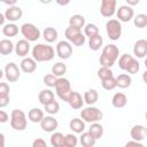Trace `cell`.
Segmentation results:
<instances>
[{"label":"cell","mask_w":147,"mask_h":147,"mask_svg":"<svg viewBox=\"0 0 147 147\" xmlns=\"http://www.w3.org/2000/svg\"><path fill=\"white\" fill-rule=\"evenodd\" d=\"M119 55V49L116 45L109 44L107 46L103 47L102 49V54L99 59V62L101 64V67H106V68H111L114 65V63L116 62V60L118 59Z\"/></svg>","instance_id":"obj_1"},{"label":"cell","mask_w":147,"mask_h":147,"mask_svg":"<svg viewBox=\"0 0 147 147\" xmlns=\"http://www.w3.org/2000/svg\"><path fill=\"white\" fill-rule=\"evenodd\" d=\"M55 56V51L52 46L46 44H38L32 48V57L36 62H47L53 60Z\"/></svg>","instance_id":"obj_2"},{"label":"cell","mask_w":147,"mask_h":147,"mask_svg":"<svg viewBox=\"0 0 147 147\" xmlns=\"http://www.w3.org/2000/svg\"><path fill=\"white\" fill-rule=\"evenodd\" d=\"M55 91H56V94L57 96L62 100V101H65L68 102L71 94H72V90H71V84L70 82L67 79V78H59L57 82H56V85H55Z\"/></svg>","instance_id":"obj_3"},{"label":"cell","mask_w":147,"mask_h":147,"mask_svg":"<svg viewBox=\"0 0 147 147\" xmlns=\"http://www.w3.org/2000/svg\"><path fill=\"white\" fill-rule=\"evenodd\" d=\"M26 125H28V121H26V116H25L24 111L21 109H14L10 115L11 129H14L16 131H23L26 129Z\"/></svg>","instance_id":"obj_4"},{"label":"cell","mask_w":147,"mask_h":147,"mask_svg":"<svg viewBox=\"0 0 147 147\" xmlns=\"http://www.w3.org/2000/svg\"><path fill=\"white\" fill-rule=\"evenodd\" d=\"M80 117L84 122H88V123H96L100 119H102L103 114L102 111L93 106H88L86 108H84L80 111Z\"/></svg>","instance_id":"obj_5"},{"label":"cell","mask_w":147,"mask_h":147,"mask_svg":"<svg viewBox=\"0 0 147 147\" xmlns=\"http://www.w3.org/2000/svg\"><path fill=\"white\" fill-rule=\"evenodd\" d=\"M21 33L28 41H37L40 37L39 29L32 23H24L21 26Z\"/></svg>","instance_id":"obj_6"},{"label":"cell","mask_w":147,"mask_h":147,"mask_svg":"<svg viewBox=\"0 0 147 147\" xmlns=\"http://www.w3.org/2000/svg\"><path fill=\"white\" fill-rule=\"evenodd\" d=\"M106 31L108 38L111 40H118L122 36V25L118 20H109L106 23Z\"/></svg>","instance_id":"obj_7"},{"label":"cell","mask_w":147,"mask_h":147,"mask_svg":"<svg viewBox=\"0 0 147 147\" xmlns=\"http://www.w3.org/2000/svg\"><path fill=\"white\" fill-rule=\"evenodd\" d=\"M56 54L60 59L67 60L72 55V46L67 40H61L56 45Z\"/></svg>","instance_id":"obj_8"},{"label":"cell","mask_w":147,"mask_h":147,"mask_svg":"<svg viewBox=\"0 0 147 147\" xmlns=\"http://www.w3.org/2000/svg\"><path fill=\"white\" fill-rule=\"evenodd\" d=\"M5 76H6L7 80L10 82V83L17 82L20 76H21V72H20V69H18L17 64L14 63V62L7 63L6 67H5Z\"/></svg>","instance_id":"obj_9"},{"label":"cell","mask_w":147,"mask_h":147,"mask_svg":"<svg viewBox=\"0 0 147 147\" xmlns=\"http://www.w3.org/2000/svg\"><path fill=\"white\" fill-rule=\"evenodd\" d=\"M116 15H117V18L119 22H129L131 21L132 18H134V11L133 9L127 6V5H123L121 6L117 11H116Z\"/></svg>","instance_id":"obj_10"},{"label":"cell","mask_w":147,"mask_h":147,"mask_svg":"<svg viewBox=\"0 0 147 147\" xmlns=\"http://www.w3.org/2000/svg\"><path fill=\"white\" fill-rule=\"evenodd\" d=\"M116 11V0H102L100 13L105 17H111Z\"/></svg>","instance_id":"obj_11"},{"label":"cell","mask_w":147,"mask_h":147,"mask_svg":"<svg viewBox=\"0 0 147 147\" xmlns=\"http://www.w3.org/2000/svg\"><path fill=\"white\" fill-rule=\"evenodd\" d=\"M3 14L6 16V20L14 23V22L21 20V17L23 15V11L18 6H13V7H8Z\"/></svg>","instance_id":"obj_12"},{"label":"cell","mask_w":147,"mask_h":147,"mask_svg":"<svg viewBox=\"0 0 147 147\" xmlns=\"http://www.w3.org/2000/svg\"><path fill=\"white\" fill-rule=\"evenodd\" d=\"M40 126L45 132H53L57 129L59 123L53 116H45L44 119L40 122Z\"/></svg>","instance_id":"obj_13"},{"label":"cell","mask_w":147,"mask_h":147,"mask_svg":"<svg viewBox=\"0 0 147 147\" xmlns=\"http://www.w3.org/2000/svg\"><path fill=\"white\" fill-rule=\"evenodd\" d=\"M146 134H147V129H146L144 125H140V124L132 126V129H131V131H130V136H131L132 140L139 141V142L145 139Z\"/></svg>","instance_id":"obj_14"},{"label":"cell","mask_w":147,"mask_h":147,"mask_svg":"<svg viewBox=\"0 0 147 147\" xmlns=\"http://www.w3.org/2000/svg\"><path fill=\"white\" fill-rule=\"evenodd\" d=\"M21 70L25 74H32L37 69V62L33 57H24L20 63Z\"/></svg>","instance_id":"obj_15"},{"label":"cell","mask_w":147,"mask_h":147,"mask_svg":"<svg viewBox=\"0 0 147 147\" xmlns=\"http://www.w3.org/2000/svg\"><path fill=\"white\" fill-rule=\"evenodd\" d=\"M133 54L139 59L145 57L147 55V40L146 39H139L136 41L133 46Z\"/></svg>","instance_id":"obj_16"},{"label":"cell","mask_w":147,"mask_h":147,"mask_svg":"<svg viewBox=\"0 0 147 147\" xmlns=\"http://www.w3.org/2000/svg\"><path fill=\"white\" fill-rule=\"evenodd\" d=\"M15 52L18 56L21 57H25L29 52H30V41L25 40V39H20L17 42H16V46H15Z\"/></svg>","instance_id":"obj_17"},{"label":"cell","mask_w":147,"mask_h":147,"mask_svg":"<svg viewBox=\"0 0 147 147\" xmlns=\"http://www.w3.org/2000/svg\"><path fill=\"white\" fill-rule=\"evenodd\" d=\"M84 102L85 101L83 100V96L78 92H75V91L72 92V94H71V96H70V99L68 101V103L70 105V107L72 109H80L83 107Z\"/></svg>","instance_id":"obj_18"},{"label":"cell","mask_w":147,"mask_h":147,"mask_svg":"<svg viewBox=\"0 0 147 147\" xmlns=\"http://www.w3.org/2000/svg\"><path fill=\"white\" fill-rule=\"evenodd\" d=\"M38 100H39V102H40L41 105L46 106V105H48V103L55 101V99H54V93H53L51 90H48V88H47V90H42V91H40V93H39V95H38Z\"/></svg>","instance_id":"obj_19"},{"label":"cell","mask_w":147,"mask_h":147,"mask_svg":"<svg viewBox=\"0 0 147 147\" xmlns=\"http://www.w3.org/2000/svg\"><path fill=\"white\" fill-rule=\"evenodd\" d=\"M126 103H127V98H126V95H125L124 93H122V92L116 93V94L113 96V99H111V105H113L115 108H123V107L126 106Z\"/></svg>","instance_id":"obj_20"},{"label":"cell","mask_w":147,"mask_h":147,"mask_svg":"<svg viewBox=\"0 0 147 147\" xmlns=\"http://www.w3.org/2000/svg\"><path fill=\"white\" fill-rule=\"evenodd\" d=\"M69 127L70 130H72L75 133H83L84 130H85V122L80 118H72L69 123Z\"/></svg>","instance_id":"obj_21"},{"label":"cell","mask_w":147,"mask_h":147,"mask_svg":"<svg viewBox=\"0 0 147 147\" xmlns=\"http://www.w3.org/2000/svg\"><path fill=\"white\" fill-rule=\"evenodd\" d=\"M28 117L32 123H40L44 119V111L39 108H32L28 113Z\"/></svg>","instance_id":"obj_22"},{"label":"cell","mask_w":147,"mask_h":147,"mask_svg":"<svg viewBox=\"0 0 147 147\" xmlns=\"http://www.w3.org/2000/svg\"><path fill=\"white\" fill-rule=\"evenodd\" d=\"M69 26H74V28H77V29H80V30H82V28H85V18H84V16L79 15V14L72 15L69 18Z\"/></svg>","instance_id":"obj_23"},{"label":"cell","mask_w":147,"mask_h":147,"mask_svg":"<svg viewBox=\"0 0 147 147\" xmlns=\"http://www.w3.org/2000/svg\"><path fill=\"white\" fill-rule=\"evenodd\" d=\"M88 133L94 138V139H99V138H101L102 137V134H103V126L100 124V123H92L91 124V126H90V129H88Z\"/></svg>","instance_id":"obj_24"},{"label":"cell","mask_w":147,"mask_h":147,"mask_svg":"<svg viewBox=\"0 0 147 147\" xmlns=\"http://www.w3.org/2000/svg\"><path fill=\"white\" fill-rule=\"evenodd\" d=\"M14 44L9 39H2L0 41V54L1 55H9L14 51Z\"/></svg>","instance_id":"obj_25"},{"label":"cell","mask_w":147,"mask_h":147,"mask_svg":"<svg viewBox=\"0 0 147 147\" xmlns=\"http://www.w3.org/2000/svg\"><path fill=\"white\" fill-rule=\"evenodd\" d=\"M79 141L83 147H94L96 139H94L88 132H83L79 137Z\"/></svg>","instance_id":"obj_26"},{"label":"cell","mask_w":147,"mask_h":147,"mask_svg":"<svg viewBox=\"0 0 147 147\" xmlns=\"http://www.w3.org/2000/svg\"><path fill=\"white\" fill-rule=\"evenodd\" d=\"M2 33L6 37H15L18 33V26L15 23H8L2 26Z\"/></svg>","instance_id":"obj_27"},{"label":"cell","mask_w":147,"mask_h":147,"mask_svg":"<svg viewBox=\"0 0 147 147\" xmlns=\"http://www.w3.org/2000/svg\"><path fill=\"white\" fill-rule=\"evenodd\" d=\"M42 37L47 42H54L57 39V31L52 26L45 28V30L42 31Z\"/></svg>","instance_id":"obj_28"},{"label":"cell","mask_w":147,"mask_h":147,"mask_svg":"<svg viewBox=\"0 0 147 147\" xmlns=\"http://www.w3.org/2000/svg\"><path fill=\"white\" fill-rule=\"evenodd\" d=\"M99 100V93L95 90H88L84 93V101L88 106H93Z\"/></svg>","instance_id":"obj_29"},{"label":"cell","mask_w":147,"mask_h":147,"mask_svg":"<svg viewBox=\"0 0 147 147\" xmlns=\"http://www.w3.org/2000/svg\"><path fill=\"white\" fill-rule=\"evenodd\" d=\"M65 141V136H63L61 132H54L51 136V144L53 147H62Z\"/></svg>","instance_id":"obj_30"},{"label":"cell","mask_w":147,"mask_h":147,"mask_svg":"<svg viewBox=\"0 0 147 147\" xmlns=\"http://www.w3.org/2000/svg\"><path fill=\"white\" fill-rule=\"evenodd\" d=\"M116 83H117V86L121 87V88H126L131 85L132 83V79L129 75L126 74H121L116 77Z\"/></svg>","instance_id":"obj_31"},{"label":"cell","mask_w":147,"mask_h":147,"mask_svg":"<svg viewBox=\"0 0 147 147\" xmlns=\"http://www.w3.org/2000/svg\"><path fill=\"white\" fill-rule=\"evenodd\" d=\"M102 42H103V39L100 34H96L92 38H90L88 40V47L92 49V51H99L102 46Z\"/></svg>","instance_id":"obj_32"},{"label":"cell","mask_w":147,"mask_h":147,"mask_svg":"<svg viewBox=\"0 0 147 147\" xmlns=\"http://www.w3.org/2000/svg\"><path fill=\"white\" fill-rule=\"evenodd\" d=\"M65 71H67V65L62 62H56L52 67V74L54 76H56L57 78H61L65 74Z\"/></svg>","instance_id":"obj_33"},{"label":"cell","mask_w":147,"mask_h":147,"mask_svg":"<svg viewBox=\"0 0 147 147\" xmlns=\"http://www.w3.org/2000/svg\"><path fill=\"white\" fill-rule=\"evenodd\" d=\"M133 59H134V57H133L132 55H130V54H126V53L123 54V55L119 57V60H118V67H119V69L126 71L129 64L131 63V61H132Z\"/></svg>","instance_id":"obj_34"},{"label":"cell","mask_w":147,"mask_h":147,"mask_svg":"<svg viewBox=\"0 0 147 147\" xmlns=\"http://www.w3.org/2000/svg\"><path fill=\"white\" fill-rule=\"evenodd\" d=\"M133 24L136 28L142 29L147 26V15L146 14H138L133 18Z\"/></svg>","instance_id":"obj_35"},{"label":"cell","mask_w":147,"mask_h":147,"mask_svg":"<svg viewBox=\"0 0 147 147\" xmlns=\"http://www.w3.org/2000/svg\"><path fill=\"white\" fill-rule=\"evenodd\" d=\"M84 34H85V37L92 38L94 36L99 34V28L95 24H93V23H88L84 28Z\"/></svg>","instance_id":"obj_36"},{"label":"cell","mask_w":147,"mask_h":147,"mask_svg":"<svg viewBox=\"0 0 147 147\" xmlns=\"http://www.w3.org/2000/svg\"><path fill=\"white\" fill-rule=\"evenodd\" d=\"M101 85L105 90L107 91H111L114 90L115 87H117V83H116V77H110L108 79H105V80H101Z\"/></svg>","instance_id":"obj_37"},{"label":"cell","mask_w":147,"mask_h":147,"mask_svg":"<svg viewBox=\"0 0 147 147\" xmlns=\"http://www.w3.org/2000/svg\"><path fill=\"white\" fill-rule=\"evenodd\" d=\"M98 77H99L101 80H105V79H108V78L114 77V76H113V71H111L110 68L101 67V68L98 70Z\"/></svg>","instance_id":"obj_38"},{"label":"cell","mask_w":147,"mask_h":147,"mask_svg":"<svg viewBox=\"0 0 147 147\" xmlns=\"http://www.w3.org/2000/svg\"><path fill=\"white\" fill-rule=\"evenodd\" d=\"M44 107H45L46 113L49 114V115H55L60 110V105H59L57 101H53V102H51V103H48V105H46Z\"/></svg>","instance_id":"obj_39"},{"label":"cell","mask_w":147,"mask_h":147,"mask_svg":"<svg viewBox=\"0 0 147 147\" xmlns=\"http://www.w3.org/2000/svg\"><path fill=\"white\" fill-rule=\"evenodd\" d=\"M80 32H82L80 29H77V28H74V26H68L64 31V34H65V38L68 39V41H70L75 36H77Z\"/></svg>","instance_id":"obj_40"},{"label":"cell","mask_w":147,"mask_h":147,"mask_svg":"<svg viewBox=\"0 0 147 147\" xmlns=\"http://www.w3.org/2000/svg\"><path fill=\"white\" fill-rule=\"evenodd\" d=\"M57 79H59V78H57L56 76H54L53 74H48V75H46V76L44 77V84H45L46 86H48V87H55Z\"/></svg>","instance_id":"obj_41"},{"label":"cell","mask_w":147,"mask_h":147,"mask_svg":"<svg viewBox=\"0 0 147 147\" xmlns=\"http://www.w3.org/2000/svg\"><path fill=\"white\" fill-rule=\"evenodd\" d=\"M85 40H86L85 34H84L83 32H80V33H78L77 36H75L69 42H70V44H74L75 46H83V45L85 44Z\"/></svg>","instance_id":"obj_42"},{"label":"cell","mask_w":147,"mask_h":147,"mask_svg":"<svg viewBox=\"0 0 147 147\" xmlns=\"http://www.w3.org/2000/svg\"><path fill=\"white\" fill-rule=\"evenodd\" d=\"M78 144V138L72 134V133H69L65 136V141H64V145L67 146H70V147H76Z\"/></svg>","instance_id":"obj_43"},{"label":"cell","mask_w":147,"mask_h":147,"mask_svg":"<svg viewBox=\"0 0 147 147\" xmlns=\"http://www.w3.org/2000/svg\"><path fill=\"white\" fill-rule=\"evenodd\" d=\"M139 69H140L139 62H138L136 59H133V60L131 61V63L129 64V67H127V69H126V72L133 75V74H137V72L139 71Z\"/></svg>","instance_id":"obj_44"},{"label":"cell","mask_w":147,"mask_h":147,"mask_svg":"<svg viewBox=\"0 0 147 147\" xmlns=\"http://www.w3.org/2000/svg\"><path fill=\"white\" fill-rule=\"evenodd\" d=\"M0 95H9V85L7 83H0Z\"/></svg>","instance_id":"obj_45"},{"label":"cell","mask_w":147,"mask_h":147,"mask_svg":"<svg viewBox=\"0 0 147 147\" xmlns=\"http://www.w3.org/2000/svg\"><path fill=\"white\" fill-rule=\"evenodd\" d=\"M32 147H47V144L42 138H37L33 140Z\"/></svg>","instance_id":"obj_46"},{"label":"cell","mask_w":147,"mask_h":147,"mask_svg":"<svg viewBox=\"0 0 147 147\" xmlns=\"http://www.w3.org/2000/svg\"><path fill=\"white\" fill-rule=\"evenodd\" d=\"M9 103V95H0V108L6 107Z\"/></svg>","instance_id":"obj_47"},{"label":"cell","mask_w":147,"mask_h":147,"mask_svg":"<svg viewBox=\"0 0 147 147\" xmlns=\"http://www.w3.org/2000/svg\"><path fill=\"white\" fill-rule=\"evenodd\" d=\"M125 147H145L141 142L139 141H134V140H131V141H127L125 144Z\"/></svg>","instance_id":"obj_48"},{"label":"cell","mask_w":147,"mask_h":147,"mask_svg":"<svg viewBox=\"0 0 147 147\" xmlns=\"http://www.w3.org/2000/svg\"><path fill=\"white\" fill-rule=\"evenodd\" d=\"M9 119L8 114L5 110H0V123H6Z\"/></svg>","instance_id":"obj_49"},{"label":"cell","mask_w":147,"mask_h":147,"mask_svg":"<svg viewBox=\"0 0 147 147\" xmlns=\"http://www.w3.org/2000/svg\"><path fill=\"white\" fill-rule=\"evenodd\" d=\"M126 3L127 6H134V5H138L139 3V0H126Z\"/></svg>","instance_id":"obj_50"},{"label":"cell","mask_w":147,"mask_h":147,"mask_svg":"<svg viewBox=\"0 0 147 147\" xmlns=\"http://www.w3.org/2000/svg\"><path fill=\"white\" fill-rule=\"evenodd\" d=\"M5 20H6V16L5 14H0V24L3 26L5 25Z\"/></svg>","instance_id":"obj_51"},{"label":"cell","mask_w":147,"mask_h":147,"mask_svg":"<svg viewBox=\"0 0 147 147\" xmlns=\"http://www.w3.org/2000/svg\"><path fill=\"white\" fill-rule=\"evenodd\" d=\"M0 138H1V147H5V136H3V133L0 134Z\"/></svg>","instance_id":"obj_52"},{"label":"cell","mask_w":147,"mask_h":147,"mask_svg":"<svg viewBox=\"0 0 147 147\" xmlns=\"http://www.w3.org/2000/svg\"><path fill=\"white\" fill-rule=\"evenodd\" d=\"M142 80H144V82L147 84V70H146V71L142 74Z\"/></svg>","instance_id":"obj_53"},{"label":"cell","mask_w":147,"mask_h":147,"mask_svg":"<svg viewBox=\"0 0 147 147\" xmlns=\"http://www.w3.org/2000/svg\"><path fill=\"white\" fill-rule=\"evenodd\" d=\"M145 67H146V70H147V57L145 59Z\"/></svg>","instance_id":"obj_54"},{"label":"cell","mask_w":147,"mask_h":147,"mask_svg":"<svg viewBox=\"0 0 147 147\" xmlns=\"http://www.w3.org/2000/svg\"><path fill=\"white\" fill-rule=\"evenodd\" d=\"M62 147H70V146H67V145H63Z\"/></svg>","instance_id":"obj_55"},{"label":"cell","mask_w":147,"mask_h":147,"mask_svg":"<svg viewBox=\"0 0 147 147\" xmlns=\"http://www.w3.org/2000/svg\"><path fill=\"white\" fill-rule=\"evenodd\" d=\"M145 117H146V121H147V113H146V115H145Z\"/></svg>","instance_id":"obj_56"},{"label":"cell","mask_w":147,"mask_h":147,"mask_svg":"<svg viewBox=\"0 0 147 147\" xmlns=\"http://www.w3.org/2000/svg\"><path fill=\"white\" fill-rule=\"evenodd\" d=\"M146 129H147V127H146Z\"/></svg>","instance_id":"obj_57"}]
</instances>
